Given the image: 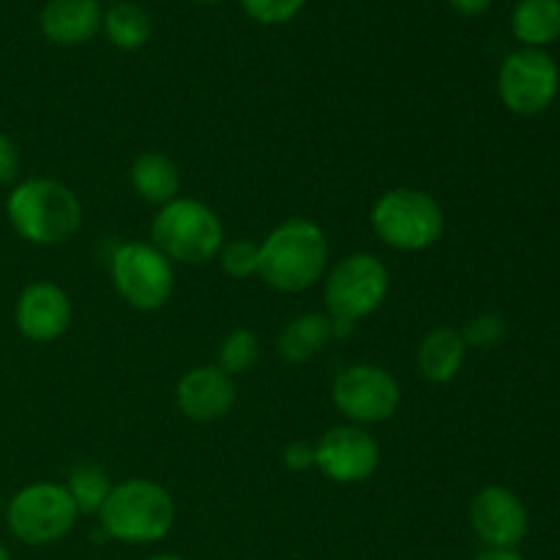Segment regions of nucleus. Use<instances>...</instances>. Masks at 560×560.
<instances>
[{"label": "nucleus", "instance_id": "f257e3e1", "mask_svg": "<svg viewBox=\"0 0 560 560\" xmlns=\"http://www.w3.org/2000/svg\"><path fill=\"white\" fill-rule=\"evenodd\" d=\"M328 268V241L317 222L293 217L273 228L260 244L257 277L279 293L315 288Z\"/></svg>", "mask_w": 560, "mask_h": 560}, {"label": "nucleus", "instance_id": "f03ea898", "mask_svg": "<svg viewBox=\"0 0 560 560\" xmlns=\"http://www.w3.org/2000/svg\"><path fill=\"white\" fill-rule=\"evenodd\" d=\"M5 217L20 238L36 246H58L82 228V202L55 178H27L11 189Z\"/></svg>", "mask_w": 560, "mask_h": 560}, {"label": "nucleus", "instance_id": "7ed1b4c3", "mask_svg": "<svg viewBox=\"0 0 560 560\" xmlns=\"http://www.w3.org/2000/svg\"><path fill=\"white\" fill-rule=\"evenodd\" d=\"M102 530L124 545H153L173 530L175 501L162 485L148 479H126L109 490L98 509Z\"/></svg>", "mask_w": 560, "mask_h": 560}, {"label": "nucleus", "instance_id": "20e7f679", "mask_svg": "<svg viewBox=\"0 0 560 560\" xmlns=\"http://www.w3.org/2000/svg\"><path fill=\"white\" fill-rule=\"evenodd\" d=\"M151 244L170 262L202 266L213 260L224 244V228L217 213L200 200L175 197L159 208L151 224Z\"/></svg>", "mask_w": 560, "mask_h": 560}, {"label": "nucleus", "instance_id": "39448f33", "mask_svg": "<svg viewBox=\"0 0 560 560\" xmlns=\"http://www.w3.org/2000/svg\"><path fill=\"white\" fill-rule=\"evenodd\" d=\"M372 230L392 249L424 252L443 238L446 213L427 191L399 186L377 197L372 206Z\"/></svg>", "mask_w": 560, "mask_h": 560}, {"label": "nucleus", "instance_id": "423d86ee", "mask_svg": "<svg viewBox=\"0 0 560 560\" xmlns=\"http://www.w3.org/2000/svg\"><path fill=\"white\" fill-rule=\"evenodd\" d=\"M77 512L69 490L55 481H36L16 492L5 509V523L14 539L27 547H47L74 528Z\"/></svg>", "mask_w": 560, "mask_h": 560}, {"label": "nucleus", "instance_id": "0eeeda50", "mask_svg": "<svg viewBox=\"0 0 560 560\" xmlns=\"http://www.w3.org/2000/svg\"><path fill=\"white\" fill-rule=\"evenodd\" d=\"M388 284H392V277L381 257L366 255V252L348 255L328 271L326 284H323L328 317L355 326L381 310L388 295Z\"/></svg>", "mask_w": 560, "mask_h": 560}, {"label": "nucleus", "instance_id": "6e6552de", "mask_svg": "<svg viewBox=\"0 0 560 560\" xmlns=\"http://www.w3.org/2000/svg\"><path fill=\"white\" fill-rule=\"evenodd\" d=\"M109 273L120 299L140 312L162 310L175 290L173 262L145 241L120 244L109 262Z\"/></svg>", "mask_w": 560, "mask_h": 560}, {"label": "nucleus", "instance_id": "1a4fd4ad", "mask_svg": "<svg viewBox=\"0 0 560 560\" xmlns=\"http://www.w3.org/2000/svg\"><path fill=\"white\" fill-rule=\"evenodd\" d=\"M560 88V71L550 52L520 47L498 69V96L514 115L534 118L552 107Z\"/></svg>", "mask_w": 560, "mask_h": 560}, {"label": "nucleus", "instance_id": "9d476101", "mask_svg": "<svg viewBox=\"0 0 560 560\" xmlns=\"http://www.w3.org/2000/svg\"><path fill=\"white\" fill-rule=\"evenodd\" d=\"M331 397L339 413L355 427L388 421L402 402L397 377L377 364H353L339 372Z\"/></svg>", "mask_w": 560, "mask_h": 560}, {"label": "nucleus", "instance_id": "9b49d317", "mask_svg": "<svg viewBox=\"0 0 560 560\" xmlns=\"http://www.w3.org/2000/svg\"><path fill=\"white\" fill-rule=\"evenodd\" d=\"M381 446L375 438L355 424L328 430L315 446V468L337 485H359L377 470Z\"/></svg>", "mask_w": 560, "mask_h": 560}, {"label": "nucleus", "instance_id": "f8f14e48", "mask_svg": "<svg viewBox=\"0 0 560 560\" xmlns=\"http://www.w3.org/2000/svg\"><path fill=\"white\" fill-rule=\"evenodd\" d=\"M470 525L490 550H514L528 534V509L514 490L490 485L470 501Z\"/></svg>", "mask_w": 560, "mask_h": 560}, {"label": "nucleus", "instance_id": "ddd939ff", "mask_svg": "<svg viewBox=\"0 0 560 560\" xmlns=\"http://www.w3.org/2000/svg\"><path fill=\"white\" fill-rule=\"evenodd\" d=\"M16 328L31 342H55L71 323V301L55 282H33L16 299Z\"/></svg>", "mask_w": 560, "mask_h": 560}, {"label": "nucleus", "instance_id": "4468645a", "mask_svg": "<svg viewBox=\"0 0 560 560\" xmlns=\"http://www.w3.org/2000/svg\"><path fill=\"white\" fill-rule=\"evenodd\" d=\"M175 402L191 421L224 419L235 405V383L219 366H195L178 381Z\"/></svg>", "mask_w": 560, "mask_h": 560}, {"label": "nucleus", "instance_id": "2eb2a0df", "mask_svg": "<svg viewBox=\"0 0 560 560\" xmlns=\"http://www.w3.org/2000/svg\"><path fill=\"white\" fill-rule=\"evenodd\" d=\"M104 11L98 0H47L38 16L44 38L58 47L85 44L102 31Z\"/></svg>", "mask_w": 560, "mask_h": 560}, {"label": "nucleus", "instance_id": "dca6fc26", "mask_svg": "<svg viewBox=\"0 0 560 560\" xmlns=\"http://www.w3.org/2000/svg\"><path fill=\"white\" fill-rule=\"evenodd\" d=\"M468 355V345H465L463 334L457 328H432L419 345L416 353V364L424 381L430 383H448L459 375Z\"/></svg>", "mask_w": 560, "mask_h": 560}, {"label": "nucleus", "instance_id": "f3484780", "mask_svg": "<svg viewBox=\"0 0 560 560\" xmlns=\"http://www.w3.org/2000/svg\"><path fill=\"white\" fill-rule=\"evenodd\" d=\"M331 339V317L320 315V312H306V315L293 317V320L282 328V334H279L277 339V350L288 364H304V361L315 359L320 350H326Z\"/></svg>", "mask_w": 560, "mask_h": 560}, {"label": "nucleus", "instance_id": "a211bd4d", "mask_svg": "<svg viewBox=\"0 0 560 560\" xmlns=\"http://www.w3.org/2000/svg\"><path fill=\"white\" fill-rule=\"evenodd\" d=\"M131 186L142 200L153 202V206H167L178 197L180 189V173L178 164L170 156L159 151H145L135 159L129 170Z\"/></svg>", "mask_w": 560, "mask_h": 560}, {"label": "nucleus", "instance_id": "6ab92c4d", "mask_svg": "<svg viewBox=\"0 0 560 560\" xmlns=\"http://www.w3.org/2000/svg\"><path fill=\"white\" fill-rule=\"evenodd\" d=\"M512 33L523 47L545 49L560 38V0H520L512 11Z\"/></svg>", "mask_w": 560, "mask_h": 560}, {"label": "nucleus", "instance_id": "aec40b11", "mask_svg": "<svg viewBox=\"0 0 560 560\" xmlns=\"http://www.w3.org/2000/svg\"><path fill=\"white\" fill-rule=\"evenodd\" d=\"M102 27L109 42H113V47L124 49V52H135V49L145 47L153 33V22L148 11L140 3H131V0H115L104 11Z\"/></svg>", "mask_w": 560, "mask_h": 560}, {"label": "nucleus", "instance_id": "412c9836", "mask_svg": "<svg viewBox=\"0 0 560 560\" xmlns=\"http://www.w3.org/2000/svg\"><path fill=\"white\" fill-rule=\"evenodd\" d=\"M63 487L69 490L71 501H74L80 514H98V509L107 501L109 490H113L107 470L98 468V465L93 463L74 465L69 474V485Z\"/></svg>", "mask_w": 560, "mask_h": 560}, {"label": "nucleus", "instance_id": "4be33fe9", "mask_svg": "<svg viewBox=\"0 0 560 560\" xmlns=\"http://www.w3.org/2000/svg\"><path fill=\"white\" fill-rule=\"evenodd\" d=\"M260 359V339L249 328H233L219 345V370L230 377L244 375Z\"/></svg>", "mask_w": 560, "mask_h": 560}, {"label": "nucleus", "instance_id": "5701e85b", "mask_svg": "<svg viewBox=\"0 0 560 560\" xmlns=\"http://www.w3.org/2000/svg\"><path fill=\"white\" fill-rule=\"evenodd\" d=\"M219 262H222L224 273L233 279H249L255 277L260 268V246L252 244L246 238H235L222 244L219 249Z\"/></svg>", "mask_w": 560, "mask_h": 560}, {"label": "nucleus", "instance_id": "b1692460", "mask_svg": "<svg viewBox=\"0 0 560 560\" xmlns=\"http://www.w3.org/2000/svg\"><path fill=\"white\" fill-rule=\"evenodd\" d=\"M463 339L468 348H495L503 337H506V320L495 312H481V315L470 317L468 326L463 328Z\"/></svg>", "mask_w": 560, "mask_h": 560}, {"label": "nucleus", "instance_id": "393cba45", "mask_svg": "<svg viewBox=\"0 0 560 560\" xmlns=\"http://www.w3.org/2000/svg\"><path fill=\"white\" fill-rule=\"evenodd\" d=\"M306 0H241V9L260 25H284L295 20Z\"/></svg>", "mask_w": 560, "mask_h": 560}, {"label": "nucleus", "instance_id": "a878e982", "mask_svg": "<svg viewBox=\"0 0 560 560\" xmlns=\"http://www.w3.org/2000/svg\"><path fill=\"white\" fill-rule=\"evenodd\" d=\"M282 463L293 474H304V470L315 468V446L306 441H293L282 452Z\"/></svg>", "mask_w": 560, "mask_h": 560}, {"label": "nucleus", "instance_id": "bb28decb", "mask_svg": "<svg viewBox=\"0 0 560 560\" xmlns=\"http://www.w3.org/2000/svg\"><path fill=\"white\" fill-rule=\"evenodd\" d=\"M20 173V148L9 135L0 131V184H11Z\"/></svg>", "mask_w": 560, "mask_h": 560}, {"label": "nucleus", "instance_id": "cd10ccee", "mask_svg": "<svg viewBox=\"0 0 560 560\" xmlns=\"http://www.w3.org/2000/svg\"><path fill=\"white\" fill-rule=\"evenodd\" d=\"M448 5L463 16H479L490 9L492 0H448Z\"/></svg>", "mask_w": 560, "mask_h": 560}, {"label": "nucleus", "instance_id": "c85d7f7f", "mask_svg": "<svg viewBox=\"0 0 560 560\" xmlns=\"http://www.w3.org/2000/svg\"><path fill=\"white\" fill-rule=\"evenodd\" d=\"M474 560H523V556H520L517 550H490V547H487V550L479 552Z\"/></svg>", "mask_w": 560, "mask_h": 560}, {"label": "nucleus", "instance_id": "c756f323", "mask_svg": "<svg viewBox=\"0 0 560 560\" xmlns=\"http://www.w3.org/2000/svg\"><path fill=\"white\" fill-rule=\"evenodd\" d=\"M145 560H186V558H180V556H151Z\"/></svg>", "mask_w": 560, "mask_h": 560}, {"label": "nucleus", "instance_id": "7c9ffc66", "mask_svg": "<svg viewBox=\"0 0 560 560\" xmlns=\"http://www.w3.org/2000/svg\"><path fill=\"white\" fill-rule=\"evenodd\" d=\"M0 560H11V552H9V550H5V547H3V545H0Z\"/></svg>", "mask_w": 560, "mask_h": 560}, {"label": "nucleus", "instance_id": "2f4dec72", "mask_svg": "<svg viewBox=\"0 0 560 560\" xmlns=\"http://www.w3.org/2000/svg\"><path fill=\"white\" fill-rule=\"evenodd\" d=\"M195 3H206V5H213V3H222V0H195Z\"/></svg>", "mask_w": 560, "mask_h": 560}]
</instances>
